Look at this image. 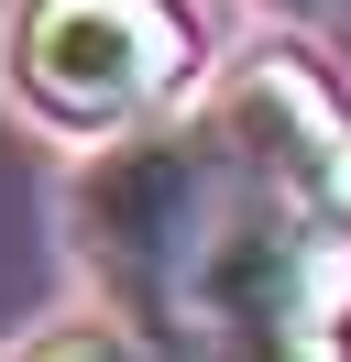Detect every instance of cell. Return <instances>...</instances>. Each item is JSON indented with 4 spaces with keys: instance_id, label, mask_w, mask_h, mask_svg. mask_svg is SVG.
<instances>
[{
    "instance_id": "cell-2",
    "label": "cell",
    "mask_w": 351,
    "mask_h": 362,
    "mask_svg": "<svg viewBox=\"0 0 351 362\" xmlns=\"http://www.w3.org/2000/svg\"><path fill=\"white\" fill-rule=\"evenodd\" d=\"M0 66L44 132L121 143L143 121H176V99L197 88V23L176 0H22Z\"/></svg>"
},
{
    "instance_id": "cell-3",
    "label": "cell",
    "mask_w": 351,
    "mask_h": 362,
    "mask_svg": "<svg viewBox=\"0 0 351 362\" xmlns=\"http://www.w3.org/2000/svg\"><path fill=\"white\" fill-rule=\"evenodd\" d=\"M11 362H143V351H132V329H110V318H55V329H33Z\"/></svg>"
},
{
    "instance_id": "cell-1",
    "label": "cell",
    "mask_w": 351,
    "mask_h": 362,
    "mask_svg": "<svg viewBox=\"0 0 351 362\" xmlns=\"http://www.w3.org/2000/svg\"><path fill=\"white\" fill-rule=\"evenodd\" d=\"M66 230L143 362H340L351 230L275 187L209 110L99 143L66 187Z\"/></svg>"
}]
</instances>
